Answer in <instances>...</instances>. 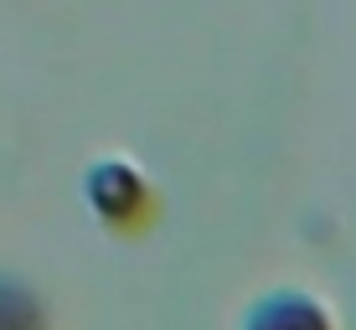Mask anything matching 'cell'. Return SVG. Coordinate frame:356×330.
Listing matches in <instances>:
<instances>
[{"label":"cell","mask_w":356,"mask_h":330,"mask_svg":"<svg viewBox=\"0 0 356 330\" xmlns=\"http://www.w3.org/2000/svg\"><path fill=\"white\" fill-rule=\"evenodd\" d=\"M248 330H325V315L305 295H279V299L259 304V315L248 320Z\"/></svg>","instance_id":"1"},{"label":"cell","mask_w":356,"mask_h":330,"mask_svg":"<svg viewBox=\"0 0 356 330\" xmlns=\"http://www.w3.org/2000/svg\"><path fill=\"white\" fill-rule=\"evenodd\" d=\"M0 330H42L36 304L21 295V289H10V284H0Z\"/></svg>","instance_id":"2"}]
</instances>
